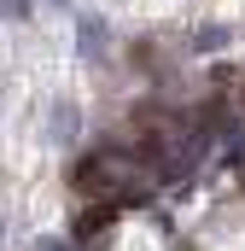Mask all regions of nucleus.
Masks as SVG:
<instances>
[{
  "instance_id": "nucleus-2",
  "label": "nucleus",
  "mask_w": 245,
  "mask_h": 251,
  "mask_svg": "<svg viewBox=\"0 0 245 251\" xmlns=\"http://www.w3.org/2000/svg\"><path fill=\"white\" fill-rule=\"evenodd\" d=\"M111 228H117V204L99 199V204H88V210L76 216V234H70V240H76V246H94V240H105Z\"/></svg>"
},
{
  "instance_id": "nucleus-6",
  "label": "nucleus",
  "mask_w": 245,
  "mask_h": 251,
  "mask_svg": "<svg viewBox=\"0 0 245 251\" xmlns=\"http://www.w3.org/2000/svg\"><path fill=\"white\" fill-rule=\"evenodd\" d=\"M0 18L6 24H29L35 18V0H0Z\"/></svg>"
},
{
  "instance_id": "nucleus-8",
  "label": "nucleus",
  "mask_w": 245,
  "mask_h": 251,
  "mask_svg": "<svg viewBox=\"0 0 245 251\" xmlns=\"http://www.w3.org/2000/svg\"><path fill=\"white\" fill-rule=\"evenodd\" d=\"M240 100H245V88H240Z\"/></svg>"
},
{
  "instance_id": "nucleus-4",
  "label": "nucleus",
  "mask_w": 245,
  "mask_h": 251,
  "mask_svg": "<svg viewBox=\"0 0 245 251\" xmlns=\"http://www.w3.org/2000/svg\"><path fill=\"white\" fill-rule=\"evenodd\" d=\"M76 47H82V59H99L105 53V18H76Z\"/></svg>"
},
{
  "instance_id": "nucleus-5",
  "label": "nucleus",
  "mask_w": 245,
  "mask_h": 251,
  "mask_svg": "<svg viewBox=\"0 0 245 251\" xmlns=\"http://www.w3.org/2000/svg\"><path fill=\"white\" fill-rule=\"evenodd\" d=\"M228 41H234V29H228V24H204V29L193 35V53H222Z\"/></svg>"
},
{
  "instance_id": "nucleus-1",
  "label": "nucleus",
  "mask_w": 245,
  "mask_h": 251,
  "mask_svg": "<svg viewBox=\"0 0 245 251\" xmlns=\"http://www.w3.org/2000/svg\"><path fill=\"white\" fill-rule=\"evenodd\" d=\"M140 176V164H134V152L122 146V140H105V146H94V152H82L76 158V170H70V187L82 193V199H105V204H117L128 181Z\"/></svg>"
},
{
  "instance_id": "nucleus-7",
  "label": "nucleus",
  "mask_w": 245,
  "mask_h": 251,
  "mask_svg": "<svg viewBox=\"0 0 245 251\" xmlns=\"http://www.w3.org/2000/svg\"><path fill=\"white\" fill-rule=\"evenodd\" d=\"M53 6H70V0H53Z\"/></svg>"
},
{
  "instance_id": "nucleus-3",
  "label": "nucleus",
  "mask_w": 245,
  "mask_h": 251,
  "mask_svg": "<svg viewBox=\"0 0 245 251\" xmlns=\"http://www.w3.org/2000/svg\"><path fill=\"white\" fill-rule=\"evenodd\" d=\"M76 128H82V111H76V100H53L47 105V140H59V146H70L76 140Z\"/></svg>"
}]
</instances>
